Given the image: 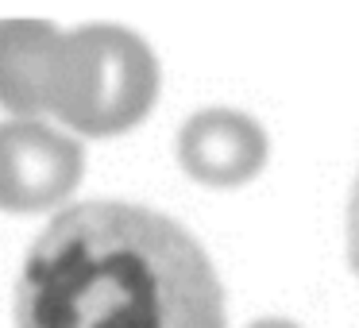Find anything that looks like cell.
<instances>
[{"label": "cell", "instance_id": "6", "mask_svg": "<svg viewBox=\"0 0 359 328\" xmlns=\"http://www.w3.org/2000/svg\"><path fill=\"white\" fill-rule=\"evenodd\" d=\"M348 259L359 278V178H355V189H351V201H348Z\"/></svg>", "mask_w": 359, "mask_h": 328}, {"label": "cell", "instance_id": "3", "mask_svg": "<svg viewBox=\"0 0 359 328\" xmlns=\"http://www.w3.org/2000/svg\"><path fill=\"white\" fill-rule=\"evenodd\" d=\"M81 143L43 120L0 124V209L43 212L62 205L81 182Z\"/></svg>", "mask_w": 359, "mask_h": 328}, {"label": "cell", "instance_id": "7", "mask_svg": "<svg viewBox=\"0 0 359 328\" xmlns=\"http://www.w3.org/2000/svg\"><path fill=\"white\" fill-rule=\"evenodd\" d=\"M251 328H297V324H290V320H259V324H251Z\"/></svg>", "mask_w": 359, "mask_h": 328}, {"label": "cell", "instance_id": "1", "mask_svg": "<svg viewBox=\"0 0 359 328\" xmlns=\"http://www.w3.org/2000/svg\"><path fill=\"white\" fill-rule=\"evenodd\" d=\"M16 328H224V289L170 217L89 201L58 212L27 251Z\"/></svg>", "mask_w": 359, "mask_h": 328}, {"label": "cell", "instance_id": "2", "mask_svg": "<svg viewBox=\"0 0 359 328\" xmlns=\"http://www.w3.org/2000/svg\"><path fill=\"white\" fill-rule=\"evenodd\" d=\"M158 62L124 27H78L58 35L47 112L81 135H120L151 112Z\"/></svg>", "mask_w": 359, "mask_h": 328}, {"label": "cell", "instance_id": "4", "mask_svg": "<svg viewBox=\"0 0 359 328\" xmlns=\"http://www.w3.org/2000/svg\"><path fill=\"white\" fill-rule=\"evenodd\" d=\"M266 132L251 116L232 109H205L182 128L178 158L182 170L201 186L232 189L251 182L266 166Z\"/></svg>", "mask_w": 359, "mask_h": 328}, {"label": "cell", "instance_id": "5", "mask_svg": "<svg viewBox=\"0 0 359 328\" xmlns=\"http://www.w3.org/2000/svg\"><path fill=\"white\" fill-rule=\"evenodd\" d=\"M58 35L43 20H4L0 24V109L16 120H35L47 112L50 62Z\"/></svg>", "mask_w": 359, "mask_h": 328}]
</instances>
